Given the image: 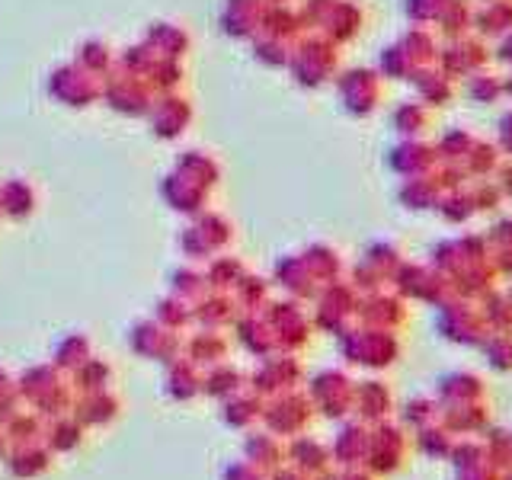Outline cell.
<instances>
[{"label": "cell", "mask_w": 512, "mask_h": 480, "mask_svg": "<svg viewBox=\"0 0 512 480\" xmlns=\"http://www.w3.org/2000/svg\"><path fill=\"white\" fill-rule=\"evenodd\" d=\"M503 90H506V100H512V68L503 74Z\"/></svg>", "instance_id": "cell-36"}, {"label": "cell", "mask_w": 512, "mask_h": 480, "mask_svg": "<svg viewBox=\"0 0 512 480\" xmlns=\"http://www.w3.org/2000/svg\"><path fill=\"white\" fill-rule=\"evenodd\" d=\"M4 432L10 445H23V442H42L45 423L36 410H16L10 420L4 423Z\"/></svg>", "instance_id": "cell-19"}, {"label": "cell", "mask_w": 512, "mask_h": 480, "mask_svg": "<svg viewBox=\"0 0 512 480\" xmlns=\"http://www.w3.org/2000/svg\"><path fill=\"white\" fill-rule=\"evenodd\" d=\"M416 77V93H420V100L432 109V106H448V103H455V96L461 93V84L452 77V74H445L439 64H423V68H416L413 71Z\"/></svg>", "instance_id": "cell-6"}, {"label": "cell", "mask_w": 512, "mask_h": 480, "mask_svg": "<svg viewBox=\"0 0 512 480\" xmlns=\"http://www.w3.org/2000/svg\"><path fill=\"white\" fill-rule=\"evenodd\" d=\"M20 404H23V400H20V394H16V384L7 391H0V426H4L16 410H20Z\"/></svg>", "instance_id": "cell-31"}, {"label": "cell", "mask_w": 512, "mask_h": 480, "mask_svg": "<svg viewBox=\"0 0 512 480\" xmlns=\"http://www.w3.org/2000/svg\"><path fill=\"white\" fill-rule=\"evenodd\" d=\"M7 388H13V381H10V375L0 368V391H7Z\"/></svg>", "instance_id": "cell-37"}, {"label": "cell", "mask_w": 512, "mask_h": 480, "mask_svg": "<svg viewBox=\"0 0 512 480\" xmlns=\"http://www.w3.org/2000/svg\"><path fill=\"white\" fill-rule=\"evenodd\" d=\"M244 384H247V378L240 375L234 365L221 362V365L212 368V372L202 375V394H208L212 400H228V397L244 391Z\"/></svg>", "instance_id": "cell-17"}, {"label": "cell", "mask_w": 512, "mask_h": 480, "mask_svg": "<svg viewBox=\"0 0 512 480\" xmlns=\"http://www.w3.org/2000/svg\"><path fill=\"white\" fill-rule=\"evenodd\" d=\"M500 160H503V151L496 148V141L477 138L471 144V151L464 154L461 167H464V173L471 176V180H490V176L496 173V167H500Z\"/></svg>", "instance_id": "cell-14"}, {"label": "cell", "mask_w": 512, "mask_h": 480, "mask_svg": "<svg viewBox=\"0 0 512 480\" xmlns=\"http://www.w3.org/2000/svg\"><path fill=\"white\" fill-rule=\"evenodd\" d=\"M285 461H292V468L304 474H320L330 464V452L308 436H295L285 445Z\"/></svg>", "instance_id": "cell-12"}, {"label": "cell", "mask_w": 512, "mask_h": 480, "mask_svg": "<svg viewBox=\"0 0 512 480\" xmlns=\"http://www.w3.org/2000/svg\"><path fill=\"white\" fill-rule=\"evenodd\" d=\"M244 461H250L253 468H260L263 474H272L285 464V445L279 442V436H272L269 429L250 432L244 439Z\"/></svg>", "instance_id": "cell-7"}, {"label": "cell", "mask_w": 512, "mask_h": 480, "mask_svg": "<svg viewBox=\"0 0 512 480\" xmlns=\"http://www.w3.org/2000/svg\"><path fill=\"white\" fill-rule=\"evenodd\" d=\"M109 378H112V372H109V365H106V362H100V359H87L84 365H77V368H74V391H80V394L106 391Z\"/></svg>", "instance_id": "cell-22"}, {"label": "cell", "mask_w": 512, "mask_h": 480, "mask_svg": "<svg viewBox=\"0 0 512 480\" xmlns=\"http://www.w3.org/2000/svg\"><path fill=\"white\" fill-rule=\"evenodd\" d=\"M224 352H228V346H224L221 340H215V343L196 340V343L189 346V362L192 365H212V362L224 359Z\"/></svg>", "instance_id": "cell-28"}, {"label": "cell", "mask_w": 512, "mask_h": 480, "mask_svg": "<svg viewBox=\"0 0 512 480\" xmlns=\"http://www.w3.org/2000/svg\"><path fill=\"white\" fill-rule=\"evenodd\" d=\"M397 128L410 138H420L429 128V106L423 100H407L397 109Z\"/></svg>", "instance_id": "cell-23"}, {"label": "cell", "mask_w": 512, "mask_h": 480, "mask_svg": "<svg viewBox=\"0 0 512 480\" xmlns=\"http://www.w3.org/2000/svg\"><path fill=\"white\" fill-rule=\"evenodd\" d=\"M477 141V135L471 132V128L464 125H452L448 132L436 141V151H439V160L442 164H461L464 154L471 151V144Z\"/></svg>", "instance_id": "cell-20"}, {"label": "cell", "mask_w": 512, "mask_h": 480, "mask_svg": "<svg viewBox=\"0 0 512 480\" xmlns=\"http://www.w3.org/2000/svg\"><path fill=\"white\" fill-rule=\"evenodd\" d=\"M432 29H436L442 39H458L474 32V0H448Z\"/></svg>", "instance_id": "cell-13"}, {"label": "cell", "mask_w": 512, "mask_h": 480, "mask_svg": "<svg viewBox=\"0 0 512 480\" xmlns=\"http://www.w3.org/2000/svg\"><path fill=\"white\" fill-rule=\"evenodd\" d=\"M439 48H442V42L436 39V29L432 26H420L407 36V58L416 64V68H423V64H436Z\"/></svg>", "instance_id": "cell-21"}, {"label": "cell", "mask_w": 512, "mask_h": 480, "mask_svg": "<svg viewBox=\"0 0 512 480\" xmlns=\"http://www.w3.org/2000/svg\"><path fill=\"white\" fill-rule=\"evenodd\" d=\"M269 480H311V474H304V471H298V468H276L269 474Z\"/></svg>", "instance_id": "cell-34"}, {"label": "cell", "mask_w": 512, "mask_h": 480, "mask_svg": "<svg viewBox=\"0 0 512 480\" xmlns=\"http://www.w3.org/2000/svg\"><path fill=\"white\" fill-rule=\"evenodd\" d=\"M493 180H496V186L503 189V196L512 199V157H503L500 160V167H496Z\"/></svg>", "instance_id": "cell-32"}, {"label": "cell", "mask_w": 512, "mask_h": 480, "mask_svg": "<svg viewBox=\"0 0 512 480\" xmlns=\"http://www.w3.org/2000/svg\"><path fill=\"white\" fill-rule=\"evenodd\" d=\"M84 439H87V429L77 423L74 413H64V416H55V420H48L45 432H42V442L48 445V452L52 455H71L84 445Z\"/></svg>", "instance_id": "cell-8"}, {"label": "cell", "mask_w": 512, "mask_h": 480, "mask_svg": "<svg viewBox=\"0 0 512 480\" xmlns=\"http://www.w3.org/2000/svg\"><path fill=\"white\" fill-rule=\"evenodd\" d=\"M474 32L480 39L496 42L512 32V0H487L474 4Z\"/></svg>", "instance_id": "cell-9"}, {"label": "cell", "mask_w": 512, "mask_h": 480, "mask_svg": "<svg viewBox=\"0 0 512 480\" xmlns=\"http://www.w3.org/2000/svg\"><path fill=\"white\" fill-rule=\"evenodd\" d=\"M436 208L448 224H468L474 215H480L474 205V196H471V183H464L458 189H445Z\"/></svg>", "instance_id": "cell-18"}, {"label": "cell", "mask_w": 512, "mask_h": 480, "mask_svg": "<svg viewBox=\"0 0 512 480\" xmlns=\"http://www.w3.org/2000/svg\"><path fill=\"white\" fill-rule=\"evenodd\" d=\"M55 455L48 452L45 442H23L10 445V452L4 458V468L13 480H39L42 474L52 471Z\"/></svg>", "instance_id": "cell-4"}, {"label": "cell", "mask_w": 512, "mask_h": 480, "mask_svg": "<svg viewBox=\"0 0 512 480\" xmlns=\"http://www.w3.org/2000/svg\"><path fill=\"white\" fill-rule=\"evenodd\" d=\"M445 4H448V0H407V13L420 26H436Z\"/></svg>", "instance_id": "cell-26"}, {"label": "cell", "mask_w": 512, "mask_h": 480, "mask_svg": "<svg viewBox=\"0 0 512 480\" xmlns=\"http://www.w3.org/2000/svg\"><path fill=\"white\" fill-rule=\"evenodd\" d=\"M7 452H10V439H7V432H4V426H0V461L7 458Z\"/></svg>", "instance_id": "cell-35"}, {"label": "cell", "mask_w": 512, "mask_h": 480, "mask_svg": "<svg viewBox=\"0 0 512 480\" xmlns=\"http://www.w3.org/2000/svg\"><path fill=\"white\" fill-rule=\"evenodd\" d=\"M490 45H493V61L503 64V68H512V32H506L503 39H496Z\"/></svg>", "instance_id": "cell-33"}, {"label": "cell", "mask_w": 512, "mask_h": 480, "mask_svg": "<svg viewBox=\"0 0 512 480\" xmlns=\"http://www.w3.org/2000/svg\"><path fill=\"white\" fill-rule=\"evenodd\" d=\"M397 154H404V167H400V173L407 176H426V173H436V167L442 164L439 160V151L436 144H426L420 138H410L397 148Z\"/></svg>", "instance_id": "cell-15"}, {"label": "cell", "mask_w": 512, "mask_h": 480, "mask_svg": "<svg viewBox=\"0 0 512 480\" xmlns=\"http://www.w3.org/2000/svg\"><path fill=\"white\" fill-rule=\"evenodd\" d=\"M461 93L468 96L471 103L477 106H496L506 100V90H503V74H496L490 64L480 68L474 74H468L461 80Z\"/></svg>", "instance_id": "cell-10"}, {"label": "cell", "mask_w": 512, "mask_h": 480, "mask_svg": "<svg viewBox=\"0 0 512 480\" xmlns=\"http://www.w3.org/2000/svg\"><path fill=\"white\" fill-rule=\"evenodd\" d=\"M496 148L503 151V157H512V109H506L500 122H496Z\"/></svg>", "instance_id": "cell-30"}, {"label": "cell", "mask_w": 512, "mask_h": 480, "mask_svg": "<svg viewBox=\"0 0 512 480\" xmlns=\"http://www.w3.org/2000/svg\"><path fill=\"white\" fill-rule=\"evenodd\" d=\"M474 4H487V0H474Z\"/></svg>", "instance_id": "cell-38"}, {"label": "cell", "mask_w": 512, "mask_h": 480, "mask_svg": "<svg viewBox=\"0 0 512 480\" xmlns=\"http://www.w3.org/2000/svg\"><path fill=\"white\" fill-rule=\"evenodd\" d=\"M490 61H493V45L487 39H480L477 32H468V36H458V39H445L436 58L439 68L445 74H452L458 84L468 74L487 68Z\"/></svg>", "instance_id": "cell-2"}, {"label": "cell", "mask_w": 512, "mask_h": 480, "mask_svg": "<svg viewBox=\"0 0 512 480\" xmlns=\"http://www.w3.org/2000/svg\"><path fill=\"white\" fill-rule=\"evenodd\" d=\"M487 244L493 247V266L500 269L503 260H512V218H500L487 234Z\"/></svg>", "instance_id": "cell-24"}, {"label": "cell", "mask_w": 512, "mask_h": 480, "mask_svg": "<svg viewBox=\"0 0 512 480\" xmlns=\"http://www.w3.org/2000/svg\"><path fill=\"white\" fill-rule=\"evenodd\" d=\"M471 196H474V205L477 212H496V208L503 205V189L496 186V180H471Z\"/></svg>", "instance_id": "cell-25"}, {"label": "cell", "mask_w": 512, "mask_h": 480, "mask_svg": "<svg viewBox=\"0 0 512 480\" xmlns=\"http://www.w3.org/2000/svg\"><path fill=\"white\" fill-rule=\"evenodd\" d=\"M90 356H87V343L84 340H71L64 343L58 352H55V368H68V372H74L77 365H84Z\"/></svg>", "instance_id": "cell-27"}, {"label": "cell", "mask_w": 512, "mask_h": 480, "mask_svg": "<svg viewBox=\"0 0 512 480\" xmlns=\"http://www.w3.org/2000/svg\"><path fill=\"white\" fill-rule=\"evenodd\" d=\"M311 416H314V410H311L308 400H304L301 394L282 391V394H272L269 400H263L260 423H266V429L272 432V436L295 439L298 432L308 429Z\"/></svg>", "instance_id": "cell-3"}, {"label": "cell", "mask_w": 512, "mask_h": 480, "mask_svg": "<svg viewBox=\"0 0 512 480\" xmlns=\"http://www.w3.org/2000/svg\"><path fill=\"white\" fill-rule=\"evenodd\" d=\"M16 394L23 404H29L42 420H55V416L71 413L74 394L68 384H61L55 368H29V372L16 381Z\"/></svg>", "instance_id": "cell-1"}, {"label": "cell", "mask_w": 512, "mask_h": 480, "mask_svg": "<svg viewBox=\"0 0 512 480\" xmlns=\"http://www.w3.org/2000/svg\"><path fill=\"white\" fill-rule=\"evenodd\" d=\"M71 413L77 416V423L84 429H106L119 420L122 413V400L109 391H93V394H80L74 400Z\"/></svg>", "instance_id": "cell-5"}, {"label": "cell", "mask_w": 512, "mask_h": 480, "mask_svg": "<svg viewBox=\"0 0 512 480\" xmlns=\"http://www.w3.org/2000/svg\"><path fill=\"white\" fill-rule=\"evenodd\" d=\"M263 416V397L260 394H234L228 400H221V423L228 429H250L253 423H260Z\"/></svg>", "instance_id": "cell-11"}, {"label": "cell", "mask_w": 512, "mask_h": 480, "mask_svg": "<svg viewBox=\"0 0 512 480\" xmlns=\"http://www.w3.org/2000/svg\"><path fill=\"white\" fill-rule=\"evenodd\" d=\"M221 480H269V474L253 468L250 461H231V464H224Z\"/></svg>", "instance_id": "cell-29"}, {"label": "cell", "mask_w": 512, "mask_h": 480, "mask_svg": "<svg viewBox=\"0 0 512 480\" xmlns=\"http://www.w3.org/2000/svg\"><path fill=\"white\" fill-rule=\"evenodd\" d=\"M164 391H167L170 400H180V404H186V400L202 394V375L196 372V365H192V362H173L167 378H164Z\"/></svg>", "instance_id": "cell-16"}]
</instances>
